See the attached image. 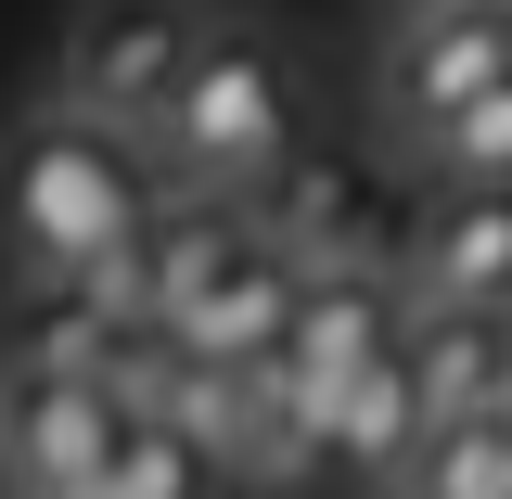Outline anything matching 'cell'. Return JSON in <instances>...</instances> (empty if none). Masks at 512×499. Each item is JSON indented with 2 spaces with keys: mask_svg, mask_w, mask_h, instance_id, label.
Wrapping results in <instances>:
<instances>
[{
  "mask_svg": "<svg viewBox=\"0 0 512 499\" xmlns=\"http://www.w3.org/2000/svg\"><path fill=\"white\" fill-rule=\"evenodd\" d=\"M397 499H500V423H448V436L397 474Z\"/></svg>",
  "mask_w": 512,
  "mask_h": 499,
  "instance_id": "30bf717a",
  "label": "cell"
},
{
  "mask_svg": "<svg viewBox=\"0 0 512 499\" xmlns=\"http://www.w3.org/2000/svg\"><path fill=\"white\" fill-rule=\"evenodd\" d=\"M269 244V231H256L244 205H167V231H154V320H167V346H180L192 320L218 308V295H231V282H244V256Z\"/></svg>",
  "mask_w": 512,
  "mask_h": 499,
  "instance_id": "52a82bcc",
  "label": "cell"
},
{
  "mask_svg": "<svg viewBox=\"0 0 512 499\" xmlns=\"http://www.w3.org/2000/svg\"><path fill=\"white\" fill-rule=\"evenodd\" d=\"M0 499H26V474H13V448H0Z\"/></svg>",
  "mask_w": 512,
  "mask_h": 499,
  "instance_id": "4fadbf2b",
  "label": "cell"
},
{
  "mask_svg": "<svg viewBox=\"0 0 512 499\" xmlns=\"http://www.w3.org/2000/svg\"><path fill=\"white\" fill-rule=\"evenodd\" d=\"M295 141H308V103H295L282 39L244 26V13H218L205 52H192V77H180V103H167V128H154L141 154H154V180H180L192 205H256L269 180H295Z\"/></svg>",
  "mask_w": 512,
  "mask_h": 499,
  "instance_id": "7a4b0ae2",
  "label": "cell"
},
{
  "mask_svg": "<svg viewBox=\"0 0 512 499\" xmlns=\"http://www.w3.org/2000/svg\"><path fill=\"white\" fill-rule=\"evenodd\" d=\"M436 180H448V192H512V77L436 141Z\"/></svg>",
  "mask_w": 512,
  "mask_h": 499,
  "instance_id": "8fae6325",
  "label": "cell"
},
{
  "mask_svg": "<svg viewBox=\"0 0 512 499\" xmlns=\"http://www.w3.org/2000/svg\"><path fill=\"white\" fill-rule=\"evenodd\" d=\"M410 308L423 320H512V192H448L410 231Z\"/></svg>",
  "mask_w": 512,
  "mask_h": 499,
  "instance_id": "8992f818",
  "label": "cell"
},
{
  "mask_svg": "<svg viewBox=\"0 0 512 499\" xmlns=\"http://www.w3.org/2000/svg\"><path fill=\"white\" fill-rule=\"evenodd\" d=\"M500 499H512V410H500Z\"/></svg>",
  "mask_w": 512,
  "mask_h": 499,
  "instance_id": "7c38bea8",
  "label": "cell"
},
{
  "mask_svg": "<svg viewBox=\"0 0 512 499\" xmlns=\"http://www.w3.org/2000/svg\"><path fill=\"white\" fill-rule=\"evenodd\" d=\"M205 0H90L77 26H64V103L90 128H128V141H154L167 103H180L192 52H205Z\"/></svg>",
  "mask_w": 512,
  "mask_h": 499,
  "instance_id": "277c9868",
  "label": "cell"
},
{
  "mask_svg": "<svg viewBox=\"0 0 512 499\" xmlns=\"http://www.w3.org/2000/svg\"><path fill=\"white\" fill-rule=\"evenodd\" d=\"M500 77H512V0H423L384 52V116L410 141H448Z\"/></svg>",
  "mask_w": 512,
  "mask_h": 499,
  "instance_id": "5b68a950",
  "label": "cell"
},
{
  "mask_svg": "<svg viewBox=\"0 0 512 499\" xmlns=\"http://www.w3.org/2000/svg\"><path fill=\"white\" fill-rule=\"evenodd\" d=\"M218 474H231L218 448H192L180 423H141V436H128V461H116V487H103V499H218Z\"/></svg>",
  "mask_w": 512,
  "mask_h": 499,
  "instance_id": "9c48e42d",
  "label": "cell"
},
{
  "mask_svg": "<svg viewBox=\"0 0 512 499\" xmlns=\"http://www.w3.org/2000/svg\"><path fill=\"white\" fill-rule=\"evenodd\" d=\"M154 231H167V192H154V154L128 128H90L77 103L0 128V282L26 308L90 295Z\"/></svg>",
  "mask_w": 512,
  "mask_h": 499,
  "instance_id": "6da1fadb",
  "label": "cell"
},
{
  "mask_svg": "<svg viewBox=\"0 0 512 499\" xmlns=\"http://www.w3.org/2000/svg\"><path fill=\"white\" fill-rule=\"evenodd\" d=\"M410 372H423V410L448 423H500L512 410V320H410Z\"/></svg>",
  "mask_w": 512,
  "mask_h": 499,
  "instance_id": "ba28073f",
  "label": "cell"
},
{
  "mask_svg": "<svg viewBox=\"0 0 512 499\" xmlns=\"http://www.w3.org/2000/svg\"><path fill=\"white\" fill-rule=\"evenodd\" d=\"M128 436H141V410H128L103 372H77L52 346H13V359H0V448H13L26 499H103L116 461H128Z\"/></svg>",
  "mask_w": 512,
  "mask_h": 499,
  "instance_id": "3957f363",
  "label": "cell"
}]
</instances>
